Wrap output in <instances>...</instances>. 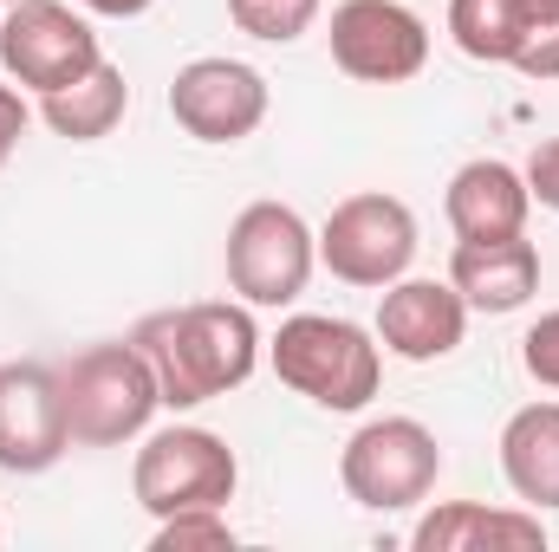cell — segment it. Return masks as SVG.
Segmentation results:
<instances>
[{"label":"cell","instance_id":"cell-1","mask_svg":"<svg viewBox=\"0 0 559 552\" xmlns=\"http://www.w3.org/2000/svg\"><path fill=\"white\" fill-rule=\"evenodd\" d=\"M150 371H156V391H163V410H195V404H215L228 391H241L261 364V325L248 305H228V299H202V305H176V312H150L138 332H131Z\"/></svg>","mask_w":559,"mask_h":552},{"label":"cell","instance_id":"cell-2","mask_svg":"<svg viewBox=\"0 0 559 552\" xmlns=\"http://www.w3.org/2000/svg\"><path fill=\"white\" fill-rule=\"evenodd\" d=\"M274 377L286 391L312 397L319 410H365L384 384V345L378 332L332 319V312H293L267 345Z\"/></svg>","mask_w":559,"mask_h":552},{"label":"cell","instance_id":"cell-3","mask_svg":"<svg viewBox=\"0 0 559 552\" xmlns=\"http://www.w3.org/2000/svg\"><path fill=\"white\" fill-rule=\"evenodd\" d=\"M59 397H66V429L79 448H118L138 442L150 416L163 410L156 371L131 338L118 345H85L66 371H59Z\"/></svg>","mask_w":559,"mask_h":552},{"label":"cell","instance_id":"cell-4","mask_svg":"<svg viewBox=\"0 0 559 552\" xmlns=\"http://www.w3.org/2000/svg\"><path fill=\"white\" fill-rule=\"evenodd\" d=\"M235 481H241V461L235 448L215 435V429H156L131 461V494H138L143 514L169 520V514H189V507H228L235 501Z\"/></svg>","mask_w":559,"mask_h":552},{"label":"cell","instance_id":"cell-5","mask_svg":"<svg viewBox=\"0 0 559 552\" xmlns=\"http://www.w3.org/2000/svg\"><path fill=\"white\" fill-rule=\"evenodd\" d=\"M222 267H228V286L241 292V305H293L319 267V235L286 202H248L228 221Z\"/></svg>","mask_w":559,"mask_h":552},{"label":"cell","instance_id":"cell-6","mask_svg":"<svg viewBox=\"0 0 559 552\" xmlns=\"http://www.w3.org/2000/svg\"><path fill=\"white\" fill-rule=\"evenodd\" d=\"M436 475H442V448H436V435L417 416H378L338 455L345 494L358 507H371V514H404V507L429 501Z\"/></svg>","mask_w":559,"mask_h":552},{"label":"cell","instance_id":"cell-7","mask_svg":"<svg viewBox=\"0 0 559 552\" xmlns=\"http://www.w3.org/2000/svg\"><path fill=\"white\" fill-rule=\"evenodd\" d=\"M319 261L332 267V279H345V286L384 292L391 279H404L411 261H417V215L397 195H384V189L345 195L325 215V228H319Z\"/></svg>","mask_w":559,"mask_h":552},{"label":"cell","instance_id":"cell-8","mask_svg":"<svg viewBox=\"0 0 559 552\" xmlns=\"http://www.w3.org/2000/svg\"><path fill=\"white\" fill-rule=\"evenodd\" d=\"M0 65L7 79L46 98V92L79 85L92 65H105V52H98L92 20L72 13L66 0H13L0 20Z\"/></svg>","mask_w":559,"mask_h":552},{"label":"cell","instance_id":"cell-9","mask_svg":"<svg viewBox=\"0 0 559 552\" xmlns=\"http://www.w3.org/2000/svg\"><path fill=\"white\" fill-rule=\"evenodd\" d=\"M325 39L332 65L358 85H404L429 65V26L404 0H338Z\"/></svg>","mask_w":559,"mask_h":552},{"label":"cell","instance_id":"cell-10","mask_svg":"<svg viewBox=\"0 0 559 552\" xmlns=\"http://www.w3.org/2000/svg\"><path fill=\"white\" fill-rule=\"evenodd\" d=\"M449 33L481 65L559 79V0H449Z\"/></svg>","mask_w":559,"mask_h":552},{"label":"cell","instance_id":"cell-11","mask_svg":"<svg viewBox=\"0 0 559 552\" xmlns=\"http://www.w3.org/2000/svg\"><path fill=\"white\" fill-rule=\"evenodd\" d=\"M169 118L195 143H241L267 124V79L248 59H189L169 79Z\"/></svg>","mask_w":559,"mask_h":552},{"label":"cell","instance_id":"cell-12","mask_svg":"<svg viewBox=\"0 0 559 552\" xmlns=\"http://www.w3.org/2000/svg\"><path fill=\"white\" fill-rule=\"evenodd\" d=\"M72 448L66 397L52 364H0V468L7 475H46Z\"/></svg>","mask_w":559,"mask_h":552},{"label":"cell","instance_id":"cell-13","mask_svg":"<svg viewBox=\"0 0 559 552\" xmlns=\"http://www.w3.org/2000/svg\"><path fill=\"white\" fill-rule=\"evenodd\" d=\"M378 345L404 364H436L468 332V299L449 279H391L378 299Z\"/></svg>","mask_w":559,"mask_h":552},{"label":"cell","instance_id":"cell-14","mask_svg":"<svg viewBox=\"0 0 559 552\" xmlns=\"http://www.w3.org/2000/svg\"><path fill=\"white\" fill-rule=\"evenodd\" d=\"M442 208H449L455 241H501V235H527L534 195H527V176H521L514 163L475 156V163H462V169L449 176Z\"/></svg>","mask_w":559,"mask_h":552},{"label":"cell","instance_id":"cell-15","mask_svg":"<svg viewBox=\"0 0 559 552\" xmlns=\"http://www.w3.org/2000/svg\"><path fill=\"white\" fill-rule=\"evenodd\" d=\"M449 286L468 299V312H521L540 292V248L527 235L501 241H455Z\"/></svg>","mask_w":559,"mask_h":552},{"label":"cell","instance_id":"cell-16","mask_svg":"<svg viewBox=\"0 0 559 552\" xmlns=\"http://www.w3.org/2000/svg\"><path fill=\"white\" fill-rule=\"evenodd\" d=\"M417 552H547V527L540 514H521V507H481V501H442L429 507L411 533Z\"/></svg>","mask_w":559,"mask_h":552},{"label":"cell","instance_id":"cell-17","mask_svg":"<svg viewBox=\"0 0 559 552\" xmlns=\"http://www.w3.org/2000/svg\"><path fill=\"white\" fill-rule=\"evenodd\" d=\"M501 475L540 514L559 507V404H527L501 429Z\"/></svg>","mask_w":559,"mask_h":552},{"label":"cell","instance_id":"cell-18","mask_svg":"<svg viewBox=\"0 0 559 552\" xmlns=\"http://www.w3.org/2000/svg\"><path fill=\"white\" fill-rule=\"evenodd\" d=\"M124 111H131V85H124V72L105 59V65H92L79 85H66V92H46L39 98V118L59 131V137L72 143H98L111 137L118 124H124Z\"/></svg>","mask_w":559,"mask_h":552},{"label":"cell","instance_id":"cell-19","mask_svg":"<svg viewBox=\"0 0 559 552\" xmlns=\"http://www.w3.org/2000/svg\"><path fill=\"white\" fill-rule=\"evenodd\" d=\"M228 20H235L248 39L286 46V39H299V33L319 20V0H228Z\"/></svg>","mask_w":559,"mask_h":552},{"label":"cell","instance_id":"cell-20","mask_svg":"<svg viewBox=\"0 0 559 552\" xmlns=\"http://www.w3.org/2000/svg\"><path fill=\"white\" fill-rule=\"evenodd\" d=\"M156 552H189V547H215L228 552L235 547V527H228V514L222 507H189V514H169V520H156Z\"/></svg>","mask_w":559,"mask_h":552},{"label":"cell","instance_id":"cell-21","mask_svg":"<svg viewBox=\"0 0 559 552\" xmlns=\"http://www.w3.org/2000/svg\"><path fill=\"white\" fill-rule=\"evenodd\" d=\"M521 364H527L534 384L559 391V312H540V319L527 325V338H521Z\"/></svg>","mask_w":559,"mask_h":552},{"label":"cell","instance_id":"cell-22","mask_svg":"<svg viewBox=\"0 0 559 552\" xmlns=\"http://www.w3.org/2000/svg\"><path fill=\"white\" fill-rule=\"evenodd\" d=\"M527 195L540 202V208H554L559 215V137H547V143H534V156H527Z\"/></svg>","mask_w":559,"mask_h":552},{"label":"cell","instance_id":"cell-23","mask_svg":"<svg viewBox=\"0 0 559 552\" xmlns=\"http://www.w3.org/2000/svg\"><path fill=\"white\" fill-rule=\"evenodd\" d=\"M26 137V98L13 92V85H0V169H7V156L20 149Z\"/></svg>","mask_w":559,"mask_h":552},{"label":"cell","instance_id":"cell-24","mask_svg":"<svg viewBox=\"0 0 559 552\" xmlns=\"http://www.w3.org/2000/svg\"><path fill=\"white\" fill-rule=\"evenodd\" d=\"M79 7H92V13H105V20H138L156 0H79Z\"/></svg>","mask_w":559,"mask_h":552},{"label":"cell","instance_id":"cell-25","mask_svg":"<svg viewBox=\"0 0 559 552\" xmlns=\"http://www.w3.org/2000/svg\"><path fill=\"white\" fill-rule=\"evenodd\" d=\"M7 7H13V0H7Z\"/></svg>","mask_w":559,"mask_h":552}]
</instances>
